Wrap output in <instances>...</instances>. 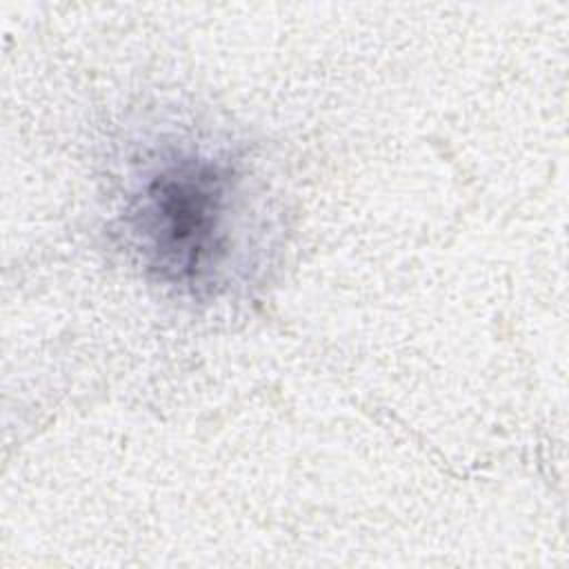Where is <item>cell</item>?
Instances as JSON below:
<instances>
[{"instance_id": "obj_1", "label": "cell", "mask_w": 569, "mask_h": 569, "mask_svg": "<svg viewBox=\"0 0 569 569\" xmlns=\"http://www.w3.org/2000/svg\"><path fill=\"white\" fill-rule=\"evenodd\" d=\"M238 178L227 160L178 151L133 189L124 224L142 262L167 284H209L231 249Z\"/></svg>"}]
</instances>
